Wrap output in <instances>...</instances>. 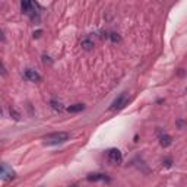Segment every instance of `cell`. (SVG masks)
<instances>
[{
    "instance_id": "15",
    "label": "cell",
    "mask_w": 187,
    "mask_h": 187,
    "mask_svg": "<svg viewBox=\"0 0 187 187\" xmlns=\"http://www.w3.org/2000/svg\"><path fill=\"white\" fill-rule=\"evenodd\" d=\"M41 34H43V31H37V32H34V37H35V38H38Z\"/></svg>"
},
{
    "instance_id": "16",
    "label": "cell",
    "mask_w": 187,
    "mask_h": 187,
    "mask_svg": "<svg viewBox=\"0 0 187 187\" xmlns=\"http://www.w3.org/2000/svg\"><path fill=\"white\" fill-rule=\"evenodd\" d=\"M72 187H77V186H72Z\"/></svg>"
},
{
    "instance_id": "12",
    "label": "cell",
    "mask_w": 187,
    "mask_h": 187,
    "mask_svg": "<svg viewBox=\"0 0 187 187\" xmlns=\"http://www.w3.org/2000/svg\"><path fill=\"white\" fill-rule=\"evenodd\" d=\"M110 38H111V41H113V43H117V41H120L119 34H115V32H111V34H110Z\"/></svg>"
},
{
    "instance_id": "11",
    "label": "cell",
    "mask_w": 187,
    "mask_h": 187,
    "mask_svg": "<svg viewBox=\"0 0 187 187\" xmlns=\"http://www.w3.org/2000/svg\"><path fill=\"white\" fill-rule=\"evenodd\" d=\"M50 104H51V107H53L54 110H59V111L63 110V107H61V104H60V102H57V101H51Z\"/></svg>"
},
{
    "instance_id": "9",
    "label": "cell",
    "mask_w": 187,
    "mask_h": 187,
    "mask_svg": "<svg viewBox=\"0 0 187 187\" xmlns=\"http://www.w3.org/2000/svg\"><path fill=\"white\" fill-rule=\"evenodd\" d=\"M85 108V105L83 104H75V105H70L67 108V111L69 113H79V111H82Z\"/></svg>"
},
{
    "instance_id": "14",
    "label": "cell",
    "mask_w": 187,
    "mask_h": 187,
    "mask_svg": "<svg viewBox=\"0 0 187 187\" xmlns=\"http://www.w3.org/2000/svg\"><path fill=\"white\" fill-rule=\"evenodd\" d=\"M171 158H167V159H164V161H162V164H164V165L165 167H171Z\"/></svg>"
},
{
    "instance_id": "1",
    "label": "cell",
    "mask_w": 187,
    "mask_h": 187,
    "mask_svg": "<svg viewBox=\"0 0 187 187\" xmlns=\"http://www.w3.org/2000/svg\"><path fill=\"white\" fill-rule=\"evenodd\" d=\"M70 135L66 132H57V133H50L44 137V143L45 145H60L69 140Z\"/></svg>"
},
{
    "instance_id": "6",
    "label": "cell",
    "mask_w": 187,
    "mask_h": 187,
    "mask_svg": "<svg viewBox=\"0 0 187 187\" xmlns=\"http://www.w3.org/2000/svg\"><path fill=\"white\" fill-rule=\"evenodd\" d=\"M12 179H15V173L12 170H9L6 164H3V167H2V180L3 181H9Z\"/></svg>"
},
{
    "instance_id": "2",
    "label": "cell",
    "mask_w": 187,
    "mask_h": 187,
    "mask_svg": "<svg viewBox=\"0 0 187 187\" xmlns=\"http://www.w3.org/2000/svg\"><path fill=\"white\" fill-rule=\"evenodd\" d=\"M107 158L111 164H121V161H123V155L119 149H110L107 153Z\"/></svg>"
},
{
    "instance_id": "7",
    "label": "cell",
    "mask_w": 187,
    "mask_h": 187,
    "mask_svg": "<svg viewBox=\"0 0 187 187\" xmlns=\"http://www.w3.org/2000/svg\"><path fill=\"white\" fill-rule=\"evenodd\" d=\"M171 142H173V139H171L170 135H167V133H164V135H159V143H161V146H164V148H167V146H170Z\"/></svg>"
},
{
    "instance_id": "3",
    "label": "cell",
    "mask_w": 187,
    "mask_h": 187,
    "mask_svg": "<svg viewBox=\"0 0 187 187\" xmlns=\"http://www.w3.org/2000/svg\"><path fill=\"white\" fill-rule=\"evenodd\" d=\"M126 104H127V97H126V94H121L119 98H115L114 102L111 104L110 110L115 111V110H121V108H124L126 107Z\"/></svg>"
},
{
    "instance_id": "8",
    "label": "cell",
    "mask_w": 187,
    "mask_h": 187,
    "mask_svg": "<svg viewBox=\"0 0 187 187\" xmlns=\"http://www.w3.org/2000/svg\"><path fill=\"white\" fill-rule=\"evenodd\" d=\"M88 180H89V181H98V180H108V177L104 174H99V173H95V174L88 175Z\"/></svg>"
},
{
    "instance_id": "10",
    "label": "cell",
    "mask_w": 187,
    "mask_h": 187,
    "mask_svg": "<svg viewBox=\"0 0 187 187\" xmlns=\"http://www.w3.org/2000/svg\"><path fill=\"white\" fill-rule=\"evenodd\" d=\"M82 48L86 50V51L92 50V48H94V43L91 41V40H83V41H82Z\"/></svg>"
},
{
    "instance_id": "13",
    "label": "cell",
    "mask_w": 187,
    "mask_h": 187,
    "mask_svg": "<svg viewBox=\"0 0 187 187\" xmlns=\"http://www.w3.org/2000/svg\"><path fill=\"white\" fill-rule=\"evenodd\" d=\"M10 115H13V119H15V120H19V119H21L19 113H18L16 110H13V108H10Z\"/></svg>"
},
{
    "instance_id": "4",
    "label": "cell",
    "mask_w": 187,
    "mask_h": 187,
    "mask_svg": "<svg viewBox=\"0 0 187 187\" xmlns=\"http://www.w3.org/2000/svg\"><path fill=\"white\" fill-rule=\"evenodd\" d=\"M22 12L26 13V15H29L32 19H35V15H34V4L31 3V2H28V0H25V2H22Z\"/></svg>"
},
{
    "instance_id": "5",
    "label": "cell",
    "mask_w": 187,
    "mask_h": 187,
    "mask_svg": "<svg viewBox=\"0 0 187 187\" xmlns=\"http://www.w3.org/2000/svg\"><path fill=\"white\" fill-rule=\"evenodd\" d=\"M24 76H25L29 82H40L41 81V76H40L35 70H32V69H26L25 72H24Z\"/></svg>"
}]
</instances>
